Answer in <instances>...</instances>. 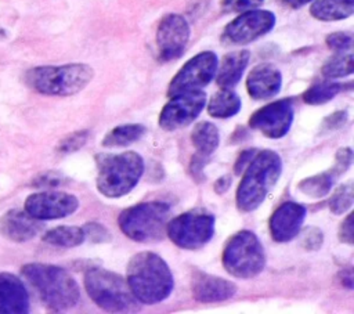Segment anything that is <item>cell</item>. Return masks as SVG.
<instances>
[{"label":"cell","mask_w":354,"mask_h":314,"mask_svg":"<svg viewBox=\"0 0 354 314\" xmlns=\"http://www.w3.org/2000/svg\"><path fill=\"white\" fill-rule=\"evenodd\" d=\"M126 281L134 297L142 304H156L166 300L174 286L170 267L153 252H140L130 257Z\"/></svg>","instance_id":"obj_1"},{"label":"cell","mask_w":354,"mask_h":314,"mask_svg":"<svg viewBox=\"0 0 354 314\" xmlns=\"http://www.w3.org/2000/svg\"><path fill=\"white\" fill-rule=\"evenodd\" d=\"M21 271L50 310L61 313L71 310L77 304L80 299L77 282L62 267L29 263L25 264Z\"/></svg>","instance_id":"obj_2"},{"label":"cell","mask_w":354,"mask_h":314,"mask_svg":"<svg viewBox=\"0 0 354 314\" xmlns=\"http://www.w3.org/2000/svg\"><path fill=\"white\" fill-rule=\"evenodd\" d=\"M282 159L272 149H264L252 158L236 190V207L241 212L256 210L278 183Z\"/></svg>","instance_id":"obj_3"},{"label":"cell","mask_w":354,"mask_h":314,"mask_svg":"<svg viewBox=\"0 0 354 314\" xmlns=\"http://www.w3.org/2000/svg\"><path fill=\"white\" fill-rule=\"evenodd\" d=\"M97 190L106 198L129 194L144 174V159L138 152L95 155Z\"/></svg>","instance_id":"obj_4"},{"label":"cell","mask_w":354,"mask_h":314,"mask_svg":"<svg viewBox=\"0 0 354 314\" xmlns=\"http://www.w3.org/2000/svg\"><path fill=\"white\" fill-rule=\"evenodd\" d=\"M94 77V71L83 62L35 66L25 73L29 89L44 95H73L82 91Z\"/></svg>","instance_id":"obj_5"},{"label":"cell","mask_w":354,"mask_h":314,"mask_svg":"<svg viewBox=\"0 0 354 314\" xmlns=\"http://www.w3.org/2000/svg\"><path fill=\"white\" fill-rule=\"evenodd\" d=\"M84 288L90 299L108 313H134L140 310V302L131 293L127 281L119 274L91 267L84 274Z\"/></svg>","instance_id":"obj_6"},{"label":"cell","mask_w":354,"mask_h":314,"mask_svg":"<svg viewBox=\"0 0 354 314\" xmlns=\"http://www.w3.org/2000/svg\"><path fill=\"white\" fill-rule=\"evenodd\" d=\"M169 217L170 206L166 202L149 201L122 210L118 224L120 231L136 242H156L166 235Z\"/></svg>","instance_id":"obj_7"},{"label":"cell","mask_w":354,"mask_h":314,"mask_svg":"<svg viewBox=\"0 0 354 314\" xmlns=\"http://www.w3.org/2000/svg\"><path fill=\"white\" fill-rule=\"evenodd\" d=\"M266 252L259 237L249 231L235 232L223 249L221 261L228 274L248 279L257 277L266 267Z\"/></svg>","instance_id":"obj_8"},{"label":"cell","mask_w":354,"mask_h":314,"mask_svg":"<svg viewBox=\"0 0 354 314\" xmlns=\"http://www.w3.org/2000/svg\"><path fill=\"white\" fill-rule=\"evenodd\" d=\"M166 235L181 249H201L214 235V216L203 209L184 212L167 221Z\"/></svg>","instance_id":"obj_9"},{"label":"cell","mask_w":354,"mask_h":314,"mask_svg":"<svg viewBox=\"0 0 354 314\" xmlns=\"http://www.w3.org/2000/svg\"><path fill=\"white\" fill-rule=\"evenodd\" d=\"M218 58L213 51H202L189 58L173 76L167 87V95L189 91L202 90L214 77L217 71Z\"/></svg>","instance_id":"obj_10"},{"label":"cell","mask_w":354,"mask_h":314,"mask_svg":"<svg viewBox=\"0 0 354 314\" xmlns=\"http://www.w3.org/2000/svg\"><path fill=\"white\" fill-rule=\"evenodd\" d=\"M206 105L203 90H189L174 94L163 105L159 113V126L166 131H174L194 122Z\"/></svg>","instance_id":"obj_11"},{"label":"cell","mask_w":354,"mask_h":314,"mask_svg":"<svg viewBox=\"0 0 354 314\" xmlns=\"http://www.w3.org/2000/svg\"><path fill=\"white\" fill-rule=\"evenodd\" d=\"M275 14L270 10L253 8L241 12L223 30V40L230 44H248L267 35L275 26Z\"/></svg>","instance_id":"obj_12"},{"label":"cell","mask_w":354,"mask_h":314,"mask_svg":"<svg viewBox=\"0 0 354 314\" xmlns=\"http://www.w3.org/2000/svg\"><path fill=\"white\" fill-rule=\"evenodd\" d=\"M293 122V101L282 98L272 101L249 118V126L268 138H281L288 134Z\"/></svg>","instance_id":"obj_13"},{"label":"cell","mask_w":354,"mask_h":314,"mask_svg":"<svg viewBox=\"0 0 354 314\" xmlns=\"http://www.w3.org/2000/svg\"><path fill=\"white\" fill-rule=\"evenodd\" d=\"M189 25L180 14L165 15L156 29L158 57L162 61H171L183 55L189 41Z\"/></svg>","instance_id":"obj_14"},{"label":"cell","mask_w":354,"mask_h":314,"mask_svg":"<svg viewBox=\"0 0 354 314\" xmlns=\"http://www.w3.org/2000/svg\"><path fill=\"white\" fill-rule=\"evenodd\" d=\"M25 212L44 221L73 214L79 209V199L62 191H43L32 194L25 201Z\"/></svg>","instance_id":"obj_15"},{"label":"cell","mask_w":354,"mask_h":314,"mask_svg":"<svg viewBox=\"0 0 354 314\" xmlns=\"http://www.w3.org/2000/svg\"><path fill=\"white\" fill-rule=\"evenodd\" d=\"M307 210L297 202H285L270 217V232L275 242H289L299 235Z\"/></svg>","instance_id":"obj_16"},{"label":"cell","mask_w":354,"mask_h":314,"mask_svg":"<svg viewBox=\"0 0 354 314\" xmlns=\"http://www.w3.org/2000/svg\"><path fill=\"white\" fill-rule=\"evenodd\" d=\"M191 292L201 303H218L231 299L236 293V285L225 278L203 271H194L191 277Z\"/></svg>","instance_id":"obj_17"},{"label":"cell","mask_w":354,"mask_h":314,"mask_svg":"<svg viewBox=\"0 0 354 314\" xmlns=\"http://www.w3.org/2000/svg\"><path fill=\"white\" fill-rule=\"evenodd\" d=\"M282 73L272 64L256 65L246 77V90L253 100H268L281 91Z\"/></svg>","instance_id":"obj_18"},{"label":"cell","mask_w":354,"mask_h":314,"mask_svg":"<svg viewBox=\"0 0 354 314\" xmlns=\"http://www.w3.org/2000/svg\"><path fill=\"white\" fill-rule=\"evenodd\" d=\"M29 311V295L22 281L0 273V314H25Z\"/></svg>","instance_id":"obj_19"},{"label":"cell","mask_w":354,"mask_h":314,"mask_svg":"<svg viewBox=\"0 0 354 314\" xmlns=\"http://www.w3.org/2000/svg\"><path fill=\"white\" fill-rule=\"evenodd\" d=\"M40 230V220L17 209L7 212L0 220V232L14 242H26L35 238Z\"/></svg>","instance_id":"obj_20"},{"label":"cell","mask_w":354,"mask_h":314,"mask_svg":"<svg viewBox=\"0 0 354 314\" xmlns=\"http://www.w3.org/2000/svg\"><path fill=\"white\" fill-rule=\"evenodd\" d=\"M250 53L248 50H236L225 54L221 62L217 64L216 82L221 89H231L242 79V75L249 64Z\"/></svg>","instance_id":"obj_21"},{"label":"cell","mask_w":354,"mask_h":314,"mask_svg":"<svg viewBox=\"0 0 354 314\" xmlns=\"http://www.w3.org/2000/svg\"><path fill=\"white\" fill-rule=\"evenodd\" d=\"M354 12V0H313L310 14L324 22L342 21Z\"/></svg>","instance_id":"obj_22"},{"label":"cell","mask_w":354,"mask_h":314,"mask_svg":"<svg viewBox=\"0 0 354 314\" xmlns=\"http://www.w3.org/2000/svg\"><path fill=\"white\" fill-rule=\"evenodd\" d=\"M241 98L231 89H220L216 91L207 104V113L212 118L227 119L236 115L241 109Z\"/></svg>","instance_id":"obj_23"},{"label":"cell","mask_w":354,"mask_h":314,"mask_svg":"<svg viewBox=\"0 0 354 314\" xmlns=\"http://www.w3.org/2000/svg\"><path fill=\"white\" fill-rule=\"evenodd\" d=\"M191 141L198 154L210 156L220 144L218 129L212 122H199L191 131Z\"/></svg>","instance_id":"obj_24"},{"label":"cell","mask_w":354,"mask_h":314,"mask_svg":"<svg viewBox=\"0 0 354 314\" xmlns=\"http://www.w3.org/2000/svg\"><path fill=\"white\" fill-rule=\"evenodd\" d=\"M147 129L141 123H124L113 127L109 130L102 141L101 145L106 148H115V147H126L136 141H138L144 134Z\"/></svg>","instance_id":"obj_25"},{"label":"cell","mask_w":354,"mask_h":314,"mask_svg":"<svg viewBox=\"0 0 354 314\" xmlns=\"http://www.w3.org/2000/svg\"><path fill=\"white\" fill-rule=\"evenodd\" d=\"M337 177H339V174L333 169H330L328 172L318 173V174L303 178L297 184V188L300 192H303L307 196L324 198L330 192Z\"/></svg>","instance_id":"obj_26"},{"label":"cell","mask_w":354,"mask_h":314,"mask_svg":"<svg viewBox=\"0 0 354 314\" xmlns=\"http://www.w3.org/2000/svg\"><path fill=\"white\" fill-rule=\"evenodd\" d=\"M86 237L82 227L76 225H59L48 230L43 235V241L61 248H75L84 242Z\"/></svg>","instance_id":"obj_27"},{"label":"cell","mask_w":354,"mask_h":314,"mask_svg":"<svg viewBox=\"0 0 354 314\" xmlns=\"http://www.w3.org/2000/svg\"><path fill=\"white\" fill-rule=\"evenodd\" d=\"M343 89H344V84L326 80V82H321V83H317V84H313L311 87H308L303 93L301 98L306 104L321 105V104H325V102L333 100Z\"/></svg>","instance_id":"obj_28"},{"label":"cell","mask_w":354,"mask_h":314,"mask_svg":"<svg viewBox=\"0 0 354 314\" xmlns=\"http://www.w3.org/2000/svg\"><path fill=\"white\" fill-rule=\"evenodd\" d=\"M354 71V61L351 53H336L322 66L321 72L326 79H337L351 75Z\"/></svg>","instance_id":"obj_29"},{"label":"cell","mask_w":354,"mask_h":314,"mask_svg":"<svg viewBox=\"0 0 354 314\" xmlns=\"http://www.w3.org/2000/svg\"><path fill=\"white\" fill-rule=\"evenodd\" d=\"M353 199H354V191H353V184L351 183H344L339 185L332 196L329 198V209L333 214H343L350 207L353 206Z\"/></svg>","instance_id":"obj_30"},{"label":"cell","mask_w":354,"mask_h":314,"mask_svg":"<svg viewBox=\"0 0 354 314\" xmlns=\"http://www.w3.org/2000/svg\"><path fill=\"white\" fill-rule=\"evenodd\" d=\"M88 138L87 130H77L71 134H68L65 138H62L58 144V152L61 154H72L77 149H80Z\"/></svg>","instance_id":"obj_31"},{"label":"cell","mask_w":354,"mask_h":314,"mask_svg":"<svg viewBox=\"0 0 354 314\" xmlns=\"http://www.w3.org/2000/svg\"><path fill=\"white\" fill-rule=\"evenodd\" d=\"M300 243L303 246V249L308 250V252H315L318 250L322 243H324V234L318 227H307L303 231L300 230Z\"/></svg>","instance_id":"obj_32"},{"label":"cell","mask_w":354,"mask_h":314,"mask_svg":"<svg viewBox=\"0 0 354 314\" xmlns=\"http://www.w3.org/2000/svg\"><path fill=\"white\" fill-rule=\"evenodd\" d=\"M325 43L330 50L336 53H344L348 51L353 46V35L348 32H333L326 36Z\"/></svg>","instance_id":"obj_33"},{"label":"cell","mask_w":354,"mask_h":314,"mask_svg":"<svg viewBox=\"0 0 354 314\" xmlns=\"http://www.w3.org/2000/svg\"><path fill=\"white\" fill-rule=\"evenodd\" d=\"M83 232H84V237L88 238L91 242L94 243H102V242H109L111 241V234L109 231L106 230V227H104L102 224L100 223H95V221H90L87 224H84L83 227Z\"/></svg>","instance_id":"obj_34"},{"label":"cell","mask_w":354,"mask_h":314,"mask_svg":"<svg viewBox=\"0 0 354 314\" xmlns=\"http://www.w3.org/2000/svg\"><path fill=\"white\" fill-rule=\"evenodd\" d=\"M264 0H221L220 7L224 12H243L259 8Z\"/></svg>","instance_id":"obj_35"},{"label":"cell","mask_w":354,"mask_h":314,"mask_svg":"<svg viewBox=\"0 0 354 314\" xmlns=\"http://www.w3.org/2000/svg\"><path fill=\"white\" fill-rule=\"evenodd\" d=\"M66 181V178L58 173V172H46L39 174L35 180H33V185L39 187V188H54V187H59Z\"/></svg>","instance_id":"obj_36"},{"label":"cell","mask_w":354,"mask_h":314,"mask_svg":"<svg viewBox=\"0 0 354 314\" xmlns=\"http://www.w3.org/2000/svg\"><path fill=\"white\" fill-rule=\"evenodd\" d=\"M207 158H209V156L201 155V154H198V152L191 158L188 170H189L191 177H192L196 183H203V181H205L203 169H205V166H206V163H207Z\"/></svg>","instance_id":"obj_37"},{"label":"cell","mask_w":354,"mask_h":314,"mask_svg":"<svg viewBox=\"0 0 354 314\" xmlns=\"http://www.w3.org/2000/svg\"><path fill=\"white\" fill-rule=\"evenodd\" d=\"M348 119V113L347 111H336L333 112L332 115L326 116L322 122V130L324 131H333V130H337L340 129L342 126L346 124Z\"/></svg>","instance_id":"obj_38"},{"label":"cell","mask_w":354,"mask_h":314,"mask_svg":"<svg viewBox=\"0 0 354 314\" xmlns=\"http://www.w3.org/2000/svg\"><path fill=\"white\" fill-rule=\"evenodd\" d=\"M335 166L332 167L339 176L346 172L351 162H353V149L350 147H344V148H340L337 152H336V156H335Z\"/></svg>","instance_id":"obj_39"},{"label":"cell","mask_w":354,"mask_h":314,"mask_svg":"<svg viewBox=\"0 0 354 314\" xmlns=\"http://www.w3.org/2000/svg\"><path fill=\"white\" fill-rule=\"evenodd\" d=\"M337 235H339L340 242H344L348 245L354 243V225H353V214L351 213L342 221Z\"/></svg>","instance_id":"obj_40"},{"label":"cell","mask_w":354,"mask_h":314,"mask_svg":"<svg viewBox=\"0 0 354 314\" xmlns=\"http://www.w3.org/2000/svg\"><path fill=\"white\" fill-rule=\"evenodd\" d=\"M254 154H256V151H254L253 148L245 149V151H242V152L239 154V156H238L236 160H235V166H234V173H235L236 176H239V174L246 169V166L249 165V162L252 160V158L254 156Z\"/></svg>","instance_id":"obj_41"},{"label":"cell","mask_w":354,"mask_h":314,"mask_svg":"<svg viewBox=\"0 0 354 314\" xmlns=\"http://www.w3.org/2000/svg\"><path fill=\"white\" fill-rule=\"evenodd\" d=\"M231 184H232V177H231L230 174H224V176L218 177V178L214 181V184H213L214 192L218 194V195H223V194H225V192L230 190Z\"/></svg>","instance_id":"obj_42"},{"label":"cell","mask_w":354,"mask_h":314,"mask_svg":"<svg viewBox=\"0 0 354 314\" xmlns=\"http://www.w3.org/2000/svg\"><path fill=\"white\" fill-rule=\"evenodd\" d=\"M282 6H285V7H289V8H293V10H296V8H300V7H303V6H306V4H308V3H311L313 0H278Z\"/></svg>","instance_id":"obj_43"},{"label":"cell","mask_w":354,"mask_h":314,"mask_svg":"<svg viewBox=\"0 0 354 314\" xmlns=\"http://www.w3.org/2000/svg\"><path fill=\"white\" fill-rule=\"evenodd\" d=\"M340 278H342V284L344 286H347L348 289H353V270L351 268L343 270V273H340Z\"/></svg>","instance_id":"obj_44"}]
</instances>
